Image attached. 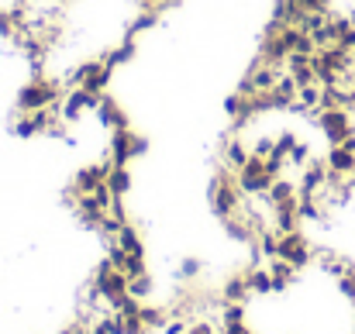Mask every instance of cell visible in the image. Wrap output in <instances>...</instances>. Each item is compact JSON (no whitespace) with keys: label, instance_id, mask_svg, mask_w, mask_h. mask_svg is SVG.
Wrapping results in <instances>:
<instances>
[{"label":"cell","instance_id":"obj_4","mask_svg":"<svg viewBox=\"0 0 355 334\" xmlns=\"http://www.w3.org/2000/svg\"><path fill=\"white\" fill-rule=\"evenodd\" d=\"M200 269H204V262L190 255V258H183V265H180V279H183V283H193V279L200 276Z\"/></svg>","mask_w":355,"mask_h":334},{"label":"cell","instance_id":"obj_3","mask_svg":"<svg viewBox=\"0 0 355 334\" xmlns=\"http://www.w3.org/2000/svg\"><path fill=\"white\" fill-rule=\"evenodd\" d=\"M152 293H155V279H152L148 272H141V276H131V279H128V297H135V300L148 304V300H152Z\"/></svg>","mask_w":355,"mask_h":334},{"label":"cell","instance_id":"obj_2","mask_svg":"<svg viewBox=\"0 0 355 334\" xmlns=\"http://www.w3.org/2000/svg\"><path fill=\"white\" fill-rule=\"evenodd\" d=\"M104 186L111 190V197H128V193H131V173H128V166H114V162H111Z\"/></svg>","mask_w":355,"mask_h":334},{"label":"cell","instance_id":"obj_1","mask_svg":"<svg viewBox=\"0 0 355 334\" xmlns=\"http://www.w3.org/2000/svg\"><path fill=\"white\" fill-rule=\"evenodd\" d=\"M266 269H269V276H272V293H286V290L300 279V269L290 265L286 258H269Z\"/></svg>","mask_w":355,"mask_h":334}]
</instances>
